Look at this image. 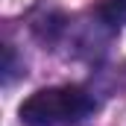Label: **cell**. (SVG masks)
<instances>
[{"instance_id": "cell-1", "label": "cell", "mask_w": 126, "mask_h": 126, "mask_svg": "<svg viewBox=\"0 0 126 126\" xmlns=\"http://www.w3.org/2000/svg\"><path fill=\"white\" fill-rule=\"evenodd\" d=\"M94 97L82 88H44L27 97L18 109L21 120L27 126H62L76 123L94 111Z\"/></svg>"}, {"instance_id": "cell-2", "label": "cell", "mask_w": 126, "mask_h": 126, "mask_svg": "<svg viewBox=\"0 0 126 126\" xmlns=\"http://www.w3.org/2000/svg\"><path fill=\"white\" fill-rule=\"evenodd\" d=\"M100 15H103L106 24L123 27L126 24V0H103L100 3Z\"/></svg>"}]
</instances>
